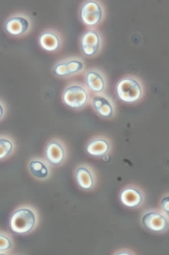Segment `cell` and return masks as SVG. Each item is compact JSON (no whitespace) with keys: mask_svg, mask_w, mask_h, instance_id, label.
<instances>
[{"mask_svg":"<svg viewBox=\"0 0 169 255\" xmlns=\"http://www.w3.org/2000/svg\"><path fill=\"white\" fill-rule=\"evenodd\" d=\"M114 91L119 101L126 105H135L143 101L146 93L143 80L133 75L122 77L115 86Z\"/></svg>","mask_w":169,"mask_h":255,"instance_id":"1","label":"cell"},{"mask_svg":"<svg viewBox=\"0 0 169 255\" xmlns=\"http://www.w3.org/2000/svg\"><path fill=\"white\" fill-rule=\"evenodd\" d=\"M92 94L85 85L79 82L68 83L61 94V101L68 109L82 111L90 105Z\"/></svg>","mask_w":169,"mask_h":255,"instance_id":"2","label":"cell"},{"mask_svg":"<svg viewBox=\"0 0 169 255\" xmlns=\"http://www.w3.org/2000/svg\"><path fill=\"white\" fill-rule=\"evenodd\" d=\"M78 15L79 20L87 29H97L105 21L106 9L99 0H87L80 5Z\"/></svg>","mask_w":169,"mask_h":255,"instance_id":"3","label":"cell"},{"mask_svg":"<svg viewBox=\"0 0 169 255\" xmlns=\"http://www.w3.org/2000/svg\"><path fill=\"white\" fill-rule=\"evenodd\" d=\"M38 219L37 211L33 207L24 206L18 208L10 218L11 230L16 234H28L35 229Z\"/></svg>","mask_w":169,"mask_h":255,"instance_id":"4","label":"cell"},{"mask_svg":"<svg viewBox=\"0 0 169 255\" xmlns=\"http://www.w3.org/2000/svg\"><path fill=\"white\" fill-rule=\"evenodd\" d=\"M103 44L102 34L98 28H87L80 38V52L87 59H94L99 56L102 51Z\"/></svg>","mask_w":169,"mask_h":255,"instance_id":"5","label":"cell"},{"mask_svg":"<svg viewBox=\"0 0 169 255\" xmlns=\"http://www.w3.org/2000/svg\"><path fill=\"white\" fill-rule=\"evenodd\" d=\"M86 71V63L82 57L72 56L56 62L53 73L60 79H68L83 74Z\"/></svg>","mask_w":169,"mask_h":255,"instance_id":"6","label":"cell"},{"mask_svg":"<svg viewBox=\"0 0 169 255\" xmlns=\"http://www.w3.org/2000/svg\"><path fill=\"white\" fill-rule=\"evenodd\" d=\"M33 28L32 18L24 13H15L7 18L4 24L6 33L14 37H24L31 32Z\"/></svg>","mask_w":169,"mask_h":255,"instance_id":"7","label":"cell"},{"mask_svg":"<svg viewBox=\"0 0 169 255\" xmlns=\"http://www.w3.org/2000/svg\"><path fill=\"white\" fill-rule=\"evenodd\" d=\"M141 223L146 229L153 233H165L169 227V215L161 210H148L142 215Z\"/></svg>","mask_w":169,"mask_h":255,"instance_id":"8","label":"cell"},{"mask_svg":"<svg viewBox=\"0 0 169 255\" xmlns=\"http://www.w3.org/2000/svg\"><path fill=\"white\" fill-rule=\"evenodd\" d=\"M45 157L49 163L55 167H60L67 161L68 150L65 142L58 138H53L46 145Z\"/></svg>","mask_w":169,"mask_h":255,"instance_id":"9","label":"cell"},{"mask_svg":"<svg viewBox=\"0 0 169 255\" xmlns=\"http://www.w3.org/2000/svg\"><path fill=\"white\" fill-rule=\"evenodd\" d=\"M90 105L94 113L102 119L111 121L116 117V104L106 94L92 95Z\"/></svg>","mask_w":169,"mask_h":255,"instance_id":"10","label":"cell"},{"mask_svg":"<svg viewBox=\"0 0 169 255\" xmlns=\"http://www.w3.org/2000/svg\"><path fill=\"white\" fill-rule=\"evenodd\" d=\"M84 85L93 94H106L108 87V79L106 73L101 69L92 67L84 72Z\"/></svg>","mask_w":169,"mask_h":255,"instance_id":"11","label":"cell"},{"mask_svg":"<svg viewBox=\"0 0 169 255\" xmlns=\"http://www.w3.org/2000/svg\"><path fill=\"white\" fill-rule=\"evenodd\" d=\"M74 177L77 185L83 191H92L97 186V174L89 164L77 165L74 169Z\"/></svg>","mask_w":169,"mask_h":255,"instance_id":"12","label":"cell"},{"mask_svg":"<svg viewBox=\"0 0 169 255\" xmlns=\"http://www.w3.org/2000/svg\"><path fill=\"white\" fill-rule=\"evenodd\" d=\"M119 196L122 204L130 208H140L145 201L143 189L135 184L126 185L121 189Z\"/></svg>","mask_w":169,"mask_h":255,"instance_id":"13","label":"cell"},{"mask_svg":"<svg viewBox=\"0 0 169 255\" xmlns=\"http://www.w3.org/2000/svg\"><path fill=\"white\" fill-rule=\"evenodd\" d=\"M113 148V142L110 138L105 135H97L88 141L85 149L90 156L102 158L110 155Z\"/></svg>","mask_w":169,"mask_h":255,"instance_id":"14","label":"cell"},{"mask_svg":"<svg viewBox=\"0 0 169 255\" xmlns=\"http://www.w3.org/2000/svg\"><path fill=\"white\" fill-rule=\"evenodd\" d=\"M38 42L45 51L56 53L60 51L63 46V37L58 30L53 28L42 31L38 38Z\"/></svg>","mask_w":169,"mask_h":255,"instance_id":"15","label":"cell"},{"mask_svg":"<svg viewBox=\"0 0 169 255\" xmlns=\"http://www.w3.org/2000/svg\"><path fill=\"white\" fill-rule=\"evenodd\" d=\"M29 171L32 175L38 180H48L52 175L51 165L44 158L37 157L33 158L29 164Z\"/></svg>","mask_w":169,"mask_h":255,"instance_id":"16","label":"cell"},{"mask_svg":"<svg viewBox=\"0 0 169 255\" xmlns=\"http://www.w3.org/2000/svg\"><path fill=\"white\" fill-rule=\"evenodd\" d=\"M13 148L12 139L7 136H0V160L8 157L12 152Z\"/></svg>","mask_w":169,"mask_h":255,"instance_id":"17","label":"cell"},{"mask_svg":"<svg viewBox=\"0 0 169 255\" xmlns=\"http://www.w3.org/2000/svg\"><path fill=\"white\" fill-rule=\"evenodd\" d=\"M13 247L11 239L5 234L0 233V252L9 251Z\"/></svg>","mask_w":169,"mask_h":255,"instance_id":"18","label":"cell"},{"mask_svg":"<svg viewBox=\"0 0 169 255\" xmlns=\"http://www.w3.org/2000/svg\"><path fill=\"white\" fill-rule=\"evenodd\" d=\"M169 194L168 193L165 194L162 199L161 200V210H163L165 213L169 214Z\"/></svg>","mask_w":169,"mask_h":255,"instance_id":"19","label":"cell"},{"mask_svg":"<svg viewBox=\"0 0 169 255\" xmlns=\"http://www.w3.org/2000/svg\"><path fill=\"white\" fill-rule=\"evenodd\" d=\"M6 113V107L4 103L0 100V121L4 117Z\"/></svg>","mask_w":169,"mask_h":255,"instance_id":"20","label":"cell"}]
</instances>
